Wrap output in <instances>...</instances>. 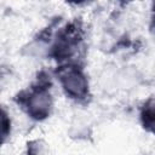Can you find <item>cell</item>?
Returning a JSON list of instances; mask_svg holds the SVG:
<instances>
[{
  "label": "cell",
  "mask_w": 155,
  "mask_h": 155,
  "mask_svg": "<svg viewBox=\"0 0 155 155\" xmlns=\"http://www.w3.org/2000/svg\"><path fill=\"white\" fill-rule=\"evenodd\" d=\"M1 124H2V137H4V139H5V137L10 133V131H7V128H8V126L11 125L10 120L7 119V115H6L5 110H2V120H1Z\"/></svg>",
  "instance_id": "cell-4"
},
{
  "label": "cell",
  "mask_w": 155,
  "mask_h": 155,
  "mask_svg": "<svg viewBox=\"0 0 155 155\" xmlns=\"http://www.w3.org/2000/svg\"><path fill=\"white\" fill-rule=\"evenodd\" d=\"M151 31L154 33V35H155V17H154V19H153V24H151Z\"/></svg>",
  "instance_id": "cell-5"
},
{
  "label": "cell",
  "mask_w": 155,
  "mask_h": 155,
  "mask_svg": "<svg viewBox=\"0 0 155 155\" xmlns=\"http://www.w3.org/2000/svg\"><path fill=\"white\" fill-rule=\"evenodd\" d=\"M36 87H33L29 92H21L17 97L18 104L23 105L28 115L35 120L46 119L52 108V98L47 90V82L40 78Z\"/></svg>",
  "instance_id": "cell-1"
},
{
  "label": "cell",
  "mask_w": 155,
  "mask_h": 155,
  "mask_svg": "<svg viewBox=\"0 0 155 155\" xmlns=\"http://www.w3.org/2000/svg\"><path fill=\"white\" fill-rule=\"evenodd\" d=\"M140 116L144 127L155 133V103H147L142 110Z\"/></svg>",
  "instance_id": "cell-3"
},
{
  "label": "cell",
  "mask_w": 155,
  "mask_h": 155,
  "mask_svg": "<svg viewBox=\"0 0 155 155\" xmlns=\"http://www.w3.org/2000/svg\"><path fill=\"white\" fill-rule=\"evenodd\" d=\"M61 85L70 98L84 99L88 94V81L84 71L73 64H65L57 69Z\"/></svg>",
  "instance_id": "cell-2"
}]
</instances>
